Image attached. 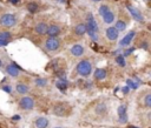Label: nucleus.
Listing matches in <instances>:
<instances>
[{"instance_id": "obj_15", "label": "nucleus", "mask_w": 151, "mask_h": 128, "mask_svg": "<svg viewBox=\"0 0 151 128\" xmlns=\"http://www.w3.org/2000/svg\"><path fill=\"white\" fill-rule=\"evenodd\" d=\"M50 125V121L45 116H39L34 120V127L36 128H47Z\"/></svg>"}, {"instance_id": "obj_33", "label": "nucleus", "mask_w": 151, "mask_h": 128, "mask_svg": "<svg viewBox=\"0 0 151 128\" xmlns=\"http://www.w3.org/2000/svg\"><path fill=\"white\" fill-rule=\"evenodd\" d=\"M92 1H100V0H92Z\"/></svg>"}, {"instance_id": "obj_31", "label": "nucleus", "mask_w": 151, "mask_h": 128, "mask_svg": "<svg viewBox=\"0 0 151 128\" xmlns=\"http://www.w3.org/2000/svg\"><path fill=\"white\" fill-rule=\"evenodd\" d=\"M8 1H10L11 4H13V5H17V4L19 3V0H8Z\"/></svg>"}, {"instance_id": "obj_20", "label": "nucleus", "mask_w": 151, "mask_h": 128, "mask_svg": "<svg viewBox=\"0 0 151 128\" xmlns=\"http://www.w3.org/2000/svg\"><path fill=\"white\" fill-rule=\"evenodd\" d=\"M102 18H103V21H104L105 24H109V25L114 21V14H113V12H112L111 10H110L107 13H105Z\"/></svg>"}, {"instance_id": "obj_27", "label": "nucleus", "mask_w": 151, "mask_h": 128, "mask_svg": "<svg viewBox=\"0 0 151 128\" xmlns=\"http://www.w3.org/2000/svg\"><path fill=\"white\" fill-rule=\"evenodd\" d=\"M126 85H128V87H131L132 89H137V87H138V85L136 82H133L131 79H128L126 80Z\"/></svg>"}, {"instance_id": "obj_16", "label": "nucleus", "mask_w": 151, "mask_h": 128, "mask_svg": "<svg viewBox=\"0 0 151 128\" xmlns=\"http://www.w3.org/2000/svg\"><path fill=\"white\" fill-rule=\"evenodd\" d=\"M6 72L12 78H18L20 75V71H19V68L14 65V63H10V65L6 66Z\"/></svg>"}, {"instance_id": "obj_7", "label": "nucleus", "mask_w": 151, "mask_h": 128, "mask_svg": "<svg viewBox=\"0 0 151 128\" xmlns=\"http://www.w3.org/2000/svg\"><path fill=\"white\" fill-rule=\"evenodd\" d=\"M105 35L106 38L110 40V41H116L118 39V35H119V32L117 31V28L114 26H111V27H107L105 29Z\"/></svg>"}, {"instance_id": "obj_34", "label": "nucleus", "mask_w": 151, "mask_h": 128, "mask_svg": "<svg viewBox=\"0 0 151 128\" xmlns=\"http://www.w3.org/2000/svg\"><path fill=\"white\" fill-rule=\"evenodd\" d=\"M54 128H62V127H54Z\"/></svg>"}, {"instance_id": "obj_3", "label": "nucleus", "mask_w": 151, "mask_h": 128, "mask_svg": "<svg viewBox=\"0 0 151 128\" xmlns=\"http://www.w3.org/2000/svg\"><path fill=\"white\" fill-rule=\"evenodd\" d=\"M71 112V106L66 102H58L53 107V113L57 116H67Z\"/></svg>"}, {"instance_id": "obj_10", "label": "nucleus", "mask_w": 151, "mask_h": 128, "mask_svg": "<svg viewBox=\"0 0 151 128\" xmlns=\"http://www.w3.org/2000/svg\"><path fill=\"white\" fill-rule=\"evenodd\" d=\"M70 53H71L73 56H76V58H80L81 55H84V53H85V48H84V46H83V45H80V44H76V45H73V46L70 48Z\"/></svg>"}, {"instance_id": "obj_35", "label": "nucleus", "mask_w": 151, "mask_h": 128, "mask_svg": "<svg viewBox=\"0 0 151 128\" xmlns=\"http://www.w3.org/2000/svg\"><path fill=\"white\" fill-rule=\"evenodd\" d=\"M147 1H151V0H147Z\"/></svg>"}, {"instance_id": "obj_17", "label": "nucleus", "mask_w": 151, "mask_h": 128, "mask_svg": "<svg viewBox=\"0 0 151 128\" xmlns=\"http://www.w3.org/2000/svg\"><path fill=\"white\" fill-rule=\"evenodd\" d=\"M15 90H17L18 94L25 95V94L28 93L29 88H28V85H26V83H24V82H18V83L15 85Z\"/></svg>"}, {"instance_id": "obj_25", "label": "nucleus", "mask_w": 151, "mask_h": 128, "mask_svg": "<svg viewBox=\"0 0 151 128\" xmlns=\"http://www.w3.org/2000/svg\"><path fill=\"white\" fill-rule=\"evenodd\" d=\"M144 105L147 107V108H151V93L146 94L145 98H144Z\"/></svg>"}, {"instance_id": "obj_11", "label": "nucleus", "mask_w": 151, "mask_h": 128, "mask_svg": "<svg viewBox=\"0 0 151 128\" xmlns=\"http://www.w3.org/2000/svg\"><path fill=\"white\" fill-rule=\"evenodd\" d=\"M60 33H62V27L59 25H55V24L50 25L47 28V32H46V34L48 37H58Z\"/></svg>"}, {"instance_id": "obj_6", "label": "nucleus", "mask_w": 151, "mask_h": 128, "mask_svg": "<svg viewBox=\"0 0 151 128\" xmlns=\"http://www.w3.org/2000/svg\"><path fill=\"white\" fill-rule=\"evenodd\" d=\"M86 27H87V31H86V33L87 32H95V33H98L99 32V28H98V25H97V21L95 20L93 15L90 13L87 14V18H86Z\"/></svg>"}, {"instance_id": "obj_23", "label": "nucleus", "mask_w": 151, "mask_h": 128, "mask_svg": "<svg viewBox=\"0 0 151 128\" xmlns=\"http://www.w3.org/2000/svg\"><path fill=\"white\" fill-rule=\"evenodd\" d=\"M109 11H110V7H109L107 5H102V6L98 8V13H99V15H102V17H103L105 13H107Z\"/></svg>"}, {"instance_id": "obj_22", "label": "nucleus", "mask_w": 151, "mask_h": 128, "mask_svg": "<svg viewBox=\"0 0 151 128\" xmlns=\"http://www.w3.org/2000/svg\"><path fill=\"white\" fill-rule=\"evenodd\" d=\"M0 39H4V40L10 41L12 39V34L10 33L8 31H0Z\"/></svg>"}, {"instance_id": "obj_9", "label": "nucleus", "mask_w": 151, "mask_h": 128, "mask_svg": "<svg viewBox=\"0 0 151 128\" xmlns=\"http://www.w3.org/2000/svg\"><path fill=\"white\" fill-rule=\"evenodd\" d=\"M126 10L129 11L130 15H131L136 21H138V22H143V21H144V18H143L142 13H140L137 8H135V7L130 6V5H128V6H126Z\"/></svg>"}, {"instance_id": "obj_18", "label": "nucleus", "mask_w": 151, "mask_h": 128, "mask_svg": "<svg viewBox=\"0 0 151 128\" xmlns=\"http://www.w3.org/2000/svg\"><path fill=\"white\" fill-rule=\"evenodd\" d=\"M107 75V72L104 70V68H97L93 73V78L96 80H104Z\"/></svg>"}, {"instance_id": "obj_1", "label": "nucleus", "mask_w": 151, "mask_h": 128, "mask_svg": "<svg viewBox=\"0 0 151 128\" xmlns=\"http://www.w3.org/2000/svg\"><path fill=\"white\" fill-rule=\"evenodd\" d=\"M92 68H93L92 63L88 60H81L77 63V66H76V71L80 77H88L92 73Z\"/></svg>"}, {"instance_id": "obj_28", "label": "nucleus", "mask_w": 151, "mask_h": 128, "mask_svg": "<svg viewBox=\"0 0 151 128\" xmlns=\"http://www.w3.org/2000/svg\"><path fill=\"white\" fill-rule=\"evenodd\" d=\"M46 80L45 79H37L36 80V83H37V86H39V87H43V86H45L46 85Z\"/></svg>"}, {"instance_id": "obj_13", "label": "nucleus", "mask_w": 151, "mask_h": 128, "mask_svg": "<svg viewBox=\"0 0 151 128\" xmlns=\"http://www.w3.org/2000/svg\"><path fill=\"white\" fill-rule=\"evenodd\" d=\"M135 35H136V32H135V31H130L129 33L119 41V46H129V45L131 44V41L133 40Z\"/></svg>"}, {"instance_id": "obj_12", "label": "nucleus", "mask_w": 151, "mask_h": 128, "mask_svg": "<svg viewBox=\"0 0 151 128\" xmlns=\"http://www.w3.org/2000/svg\"><path fill=\"white\" fill-rule=\"evenodd\" d=\"M47 28H48V25L46 22H38L36 26H34V33L38 34V35H45L46 34V32H47Z\"/></svg>"}, {"instance_id": "obj_29", "label": "nucleus", "mask_w": 151, "mask_h": 128, "mask_svg": "<svg viewBox=\"0 0 151 128\" xmlns=\"http://www.w3.org/2000/svg\"><path fill=\"white\" fill-rule=\"evenodd\" d=\"M8 42H10V41H7V40L0 39V47H5V46H7V45H8Z\"/></svg>"}, {"instance_id": "obj_2", "label": "nucleus", "mask_w": 151, "mask_h": 128, "mask_svg": "<svg viewBox=\"0 0 151 128\" xmlns=\"http://www.w3.org/2000/svg\"><path fill=\"white\" fill-rule=\"evenodd\" d=\"M17 25V17L12 13H5L0 17V26L4 28H11Z\"/></svg>"}, {"instance_id": "obj_19", "label": "nucleus", "mask_w": 151, "mask_h": 128, "mask_svg": "<svg viewBox=\"0 0 151 128\" xmlns=\"http://www.w3.org/2000/svg\"><path fill=\"white\" fill-rule=\"evenodd\" d=\"M114 27L117 28V31H118V32H123V31H125V29H126L128 24H126V21H125V20H123V19H118V20L116 21V24H114Z\"/></svg>"}, {"instance_id": "obj_30", "label": "nucleus", "mask_w": 151, "mask_h": 128, "mask_svg": "<svg viewBox=\"0 0 151 128\" xmlns=\"http://www.w3.org/2000/svg\"><path fill=\"white\" fill-rule=\"evenodd\" d=\"M133 51H135V48H129V51H128V49H126V51H125V52H124V55H125V56H126V55H129V54H131V53H132V52H133Z\"/></svg>"}, {"instance_id": "obj_5", "label": "nucleus", "mask_w": 151, "mask_h": 128, "mask_svg": "<svg viewBox=\"0 0 151 128\" xmlns=\"http://www.w3.org/2000/svg\"><path fill=\"white\" fill-rule=\"evenodd\" d=\"M18 105H19V107H20L21 109H24V111H31V109H33L36 102H34L33 98H31V97H22V98L19 100Z\"/></svg>"}, {"instance_id": "obj_8", "label": "nucleus", "mask_w": 151, "mask_h": 128, "mask_svg": "<svg viewBox=\"0 0 151 128\" xmlns=\"http://www.w3.org/2000/svg\"><path fill=\"white\" fill-rule=\"evenodd\" d=\"M117 114H118V120L119 122L125 123L128 121V113H126V106L125 105H120L117 108Z\"/></svg>"}, {"instance_id": "obj_26", "label": "nucleus", "mask_w": 151, "mask_h": 128, "mask_svg": "<svg viewBox=\"0 0 151 128\" xmlns=\"http://www.w3.org/2000/svg\"><path fill=\"white\" fill-rule=\"evenodd\" d=\"M55 85H57V87H58L59 89H63V90H64V89H66V86H67V85H66V82H65L64 80L58 81Z\"/></svg>"}, {"instance_id": "obj_32", "label": "nucleus", "mask_w": 151, "mask_h": 128, "mask_svg": "<svg viewBox=\"0 0 151 128\" xmlns=\"http://www.w3.org/2000/svg\"><path fill=\"white\" fill-rule=\"evenodd\" d=\"M3 65H4V63H3V60L0 59V67H3Z\"/></svg>"}, {"instance_id": "obj_21", "label": "nucleus", "mask_w": 151, "mask_h": 128, "mask_svg": "<svg viewBox=\"0 0 151 128\" xmlns=\"http://www.w3.org/2000/svg\"><path fill=\"white\" fill-rule=\"evenodd\" d=\"M26 8H27V11H28L29 13H37L38 10H39V6H38L37 3L31 1V3H28V4L26 5Z\"/></svg>"}, {"instance_id": "obj_14", "label": "nucleus", "mask_w": 151, "mask_h": 128, "mask_svg": "<svg viewBox=\"0 0 151 128\" xmlns=\"http://www.w3.org/2000/svg\"><path fill=\"white\" fill-rule=\"evenodd\" d=\"M86 31H87V27H86V24H84V22L77 24L73 28L74 34L78 35V37H83L84 34H86Z\"/></svg>"}, {"instance_id": "obj_24", "label": "nucleus", "mask_w": 151, "mask_h": 128, "mask_svg": "<svg viewBox=\"0 0 151 128\" xmlns=\"http://www.w3.org/2000/svg\"><path fill=\"white\" fill-rule=\"evenodd\" d=\"M116 62L118 63L120 67H124V66H125V59H124V55H118V56L116 58Z\"/></svg>"}, {"instance_id": "obj_4", "label": "nucleus", "mask_w": 151, "mask_h": 128, "mask_svg": "<svg viewBox=\"0 0 151 128\" xmlns=\"http://www.w3.org/2000/svg\"><path fill=\"white\" fill-rule=\"evenodd\" d=\"M60 45H62V41L58 37H48L45 40V48L48 52H57L60 48Z\"/></svg>"}]
</instances>
